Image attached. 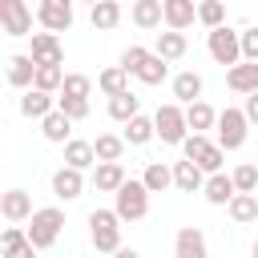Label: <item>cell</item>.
Segmentation results:
<instances>
[{
    "instance_id": "16",
    "label": "cell",
    "mask_w": 258,
    "mask_h": 258,
    "mask_svg": "<svg viewBox=\"0 0 258 258\" xmlns=\"http://www.w3.org/2000/svg\"><path fill=\"white\" fill-rule=\"evenodd\" d=\"M81 189H85V177H81V169H69V165H60V169L52 173V194H56L60 202H73V198H81Z\"/></svg>"
},
{
    "instance_id": "29",
    "label": "cell",
    "mask_w": 258,
    "mask_h": 258,
    "mask_svg": "<svg viewBox=\"0 0 258 258\" xmlns=\"http://www.w3.org/2000/svg\"><path fill=\"white\" fill-rule=\"evenodd\" d=\"M109 117L121 121V125H129L133 117H141V97H137V93H121V97H113V101H109Z\"/></svg>"
},
{
    "instance_id": "27",
    "label": "cell",
    "mask_w": 258,
    "mask_h": 258,
    "mask_svg": "<svg viewBox=\"0 0 258 258\" xmlns=\"http://www.w3.org/2000/svg\"><path fill=\"white\" fill-rule=\"evenodd\" d=\"M141 181H145L149 194H165V189L173 185V165H165V161H149L145 173H141Z\"/></svg>"
},
{
    "instance_id": "41",
    "label": "cell",
    "mask_w": 258,
    "mask_h": 258,
    "mask_svg": "<svg viewBox=\"0 0 258 258\" xmlns=\"http://www.w3.org/2000/svg\"><path fill=\"white\" fill-rule=\"evenodd\" d=\"M56 109L69 117V121H85L89 117V101H73V97H56Z\"/></svg>"
},
{
    "instance_id": "46",
    "label": "cell",
    "mask_w": 258,
    "mask_h": 258,
    "mask_svg": "<svg viewBox=\"0 0 258 258\" xmlns=\"http://www.w3.org/2000/svg\"><path fill=\"white\" fill-rule=\"evenodd\" d=\"M250 254H254V258H258V242H254V246H250Z\"/></svg>"
},
{
    "instance_id": "22",
    "label": "cell",
    "mask_w": 258,
    "mask_h": 258,
    "mask_svg": "<svg viewBox=\"0 0 258 258\" xmlns=\"http://www.w3.org/2000/svg\"><path fill=\"white\" fill-rule=\"evenodd\" d=\"M40 133H44L52 145H69V141H73V121L56 109V113H48V117L40 121Z\"/></svg>"
},
{
    "instance_id": "45",
    "label": "cell",
    "mask_w": 258,
    "mask_h": 258,
    "mask_svg": "<svg viewBox=\"0 0 258 258\" xmlns=\"http://www.w3.org/2000/svg\"><path fill=\"white\" fill-rule=\"evenodd\" d=\"M113 258H141V254H137V250H133V246H121V250H117V254H113Z\"/></svg>"
},
{
    "instance_id": "23",
    "label": "cell",
    "mask_w": 258,
    "mask_h": 258,
    "mask_svg": "<svg viewBox=\"0 0 258 258\" xmlns=\"http://www.w3.org/2000/svg\"><path fill=\"white\" fill-rule=\"evenodd\" d=\"M125 181H129V177H125L121 161H109V165H97V169H93V185H97L101 194H117Z\"/></svg>"
},
{
    "instance_id": "5",
    "label": "cell",
    "mask_w": 258,
    "mask_h": 258,
    "mask_svg": "<svg viewBox=\"0 0 258 258\" xmlns=\"http://www.w3.org/2000/svg\"><path fill=\"white\" fill-rule=\"evenodd\" d=\"M153 125H157V137L165 145H185V137H189V125H185V109L181 105H161L153 113Z\"/></svg>"
},
{
    "instance_id": "37",
    "label": "cell",
    "mask_w": 258,
    "mask_h": 258,
    "mask_svg": "<svg viewBox=\"0 0 258 258\" xmlns=\"http://www.w3.org/2000/svg\"><path fill=\"white\" fill-rule=\"evenodd\" d=\"M230 177H234V189H238V194H254V189H258V165H250V161H242Z\"/></svg>"
},
{
    "instance_id": "25",
    "label": "cell",
    "mask_w": 258,
    "mask_h": 258,
    "mask_svg": "<svg viewBox=\"0 0 258 258\" xmlns=\"http://www.w3.org/2000/svg\"><path fill=\"white\" fill-rule=\"evenodd\" d=\"M89 20H93L97 32H109V28L121 24V4H117V0H97L93 12H89Z\"/></svg>"
},
{
    "instance_id": "33",
    "label": "cell",
    "mask_w": 258,
    "mask_h": 258,
    "mask_svg": "<svg viewBox=\"0 0 258 258\" xmlns=\"http://www.w3.org/2000/svg\"><path fill=\"white\" fill-rule=\"evenodd\" d=\"M185 125H189L194 133H202V137H206V129H210V125H218V113H214L206 101H198V105H189V109H185Z\"/></svg>"
},
{
    "instance_id": "15",
    "label": "cell",
    "mask_w": 258,
    "mask_h": 258,
    "mask_svg": "<svg viewBox=\"0 0 258 258\" xmlns=\"http://www.w3.org/2000/svg\"><path fill=\"white\" fill-rule=\"evenodd\" d=\"M173 185L181 189V194H202L206 189V173L194 165V161H173Z\"/></svg>"
},
{
    "instance_id": "39",
    "label": "cell",
    "mask_w": 258,
    "mask_h": 258,
    "mask_svg": "<svg viewBox=\"0 0 258 258\" xmlns=\"http://www.w3.org/2000/svg\"><path fill=\"white\" fill-rule=\"evenodd\" d=\"M145 60H149V48H141V44H129V48L121 52V69H125L129 77H137Z\"/></svg>"
},
{
    "instance_id": "38",
    "label": "cell",
    "mask_w": 258,
    "mask_h": 258,
    "mask_svg": "<svg viewBox=\"0 0 258 258\" xmlns=\"http://www.w3.org/2000/svg\"><path fill=\"white\" fill-rule=\"evenodd\" d=\"M64 69H36V85L32 89H40V93H56V89H64Z\"/></svg>"
},
{
    "instance_id": "36",
    "label": "cell",
    "mask_w": 258,
    "mask_h": 258,
    "mask_svg": "<svg viewBox=\"0 0 258 258\" xmlns=\"http://www.w3.org/2000/svg\"><path fill=\"white\" fill-rule=\"evenodd\" d=\"M198 20L214 32V28H226V8L218 4V0H206V4H198Z\"/></svg>"
},
{
    "instance_id": "31",
    "label": "cell",
    "mask_w": 258,
    "mask_h": 258,
    "mask_svg": "<svg viewBox=\"0 0 258 258\" xmlns=\"http://www.w3.org/2000/svg\"><path fill=\"white\" fill-rule=\"evenodd\" d=\"M226 210H230V218L238 226H250V222H258V194H238Z\"/></svg>"
},
{
    "instance_id": "6",
    "label": "cell",
    "mask_w": 258,
    "mask_h": 258,
    "mask_svg": "<svg viewBox=\"0 0 258 258\" xmlns=\"http://www.w3.org/2000/svg\"><path fill=\"white\" fill-rule=\"evenodd\" d=\"M246 133H250V121H246L242 109H222L218 113V145L222 149H242Z\"/></svg>"
},
{
    "instance_id": "9",
    "label": "cell",
    "mask_w": 258,
    "mask_h": 258,
    "mask_svg": "<svg viewBox=\"0 0 258 258\" xmlns=\"http://www.w3.org/2000/svg\"><path fill=\"white\" fill-rule=\"evenodd\" d=\"M40 69H60L64 64V48L52 32H32V52H28Z\"/></svg>"
},
{
    "instance_id": "44",
    "label": "cell",
    "mask_w": 258,
    "mask_h": 258,
    "mask_svg": "<svg viewBox=\"0 0 258 258\" xmlns=\"http://www.w3.org/2000/svg\"><path fill=\"white\" fill-rule=\"evenodd\" d=\"M242 113H246V121H250V125H258V93H254V97H246Z\"/></svg>"
},
{
    "instance_id": "13",
    "label": "cell",
    "mask_w": 258,
    "mask_h": 258,
    "mask_svg": "<svg viewBox=\"0 0 258 258\" xmlns=\"http://www.w3.org/2000/svg\"><path fill=\"white\" fill-rule=\"evenodd\" d=\"M198 20V4L194 0H165V24L169 32H185Z\"/></svg>"
},
{
    "instance_id": "30",
    "label": "cell",
    "mask_w": 258,
    "mask_h": 258,
    "mask_svg": "<svg viewBox=\"0 0 258 258\" xmlns=\"http://www.w3.org/2000/svg\"><path fill=\"white\" fill-rule=\"evenodd\" d=\"M93 149H97V165L121 161V153H125V137H117V133H101V137L93 141Z\"/></svg>"
},
{
    "instance_id": "34",
    "label": "cell",
    "mask_w": 258,
    "mask_h": 258,
    "mask_svg": "<svg viewBox=\"0 0 258 258\" xmlns=\"http://www.w3.org/2000/svg\"><path fill=\"white\" fill-rule=\"evenodd\" d=\"M165 77H169V64H165V60H161L157 52H149V60L141 64V73H137V81H141V85H161Z\"/></svg>"
},
{
    "instance_id": "10",
    "label": "cell",
    "mask_w": 258,
    "mask_h": 258,
    "mask_svg": "<svg viewBox=\"0 0 258 258\" xmlns=\"http://www.w3.org/2000/svg\"><path fill=\"white\" fill-rule=\"evenodd\" d=\"M173 258H210L206 250V234L198 226H181L173 238Z\"/></svg>"
},
{
    "instance_id": "11",
    "label": "cell",
    "mask_w": 258,
    "mask_h": 258,
    "mask_svg": "<svg viewBox=\"0 0 258 258\" xmlns=\"http://www.w3.org/2000/svg\"><path fill=\"white\" fill-rule=\"evenodd\" d=\"M36 69H40V64H36L28 52H16V56H8V85L28 93V89L36 85Z\"/></svg>"
},
{
    "instance_id": "14",
    "label": "cell",
    "mask_w": 258,
    "mask_h": 258,
    "mask_svg": "<svg viewBox=\"0 0 258 258\" xmlns=\"http://www.w3.org/2000/svg\"><path fill=\"white\" fill-rule=\"evenodd\" d=\"M20 113L32 117V121H44L48 113H56V97H52V93H40V89H28V93L20 97Z\"/></svg>"
},
{
    "instance_id": "42",
    "label": "cell",
    "mask_w": 258,
    "mask_h": 258,
    "mask_svg": "<svg viewBox=\"0 0 258 258\" xmlns=\"http://www.w3.org/2000/svg\"><path fill=\"white\" fill-rule=\"evenodd\" d=\"M210 145H214V141H206L202 133H189V137H185V145H181V153H185V161H198Z\"/></svg>"
},
{
    "instance_id": "3",
    "label": "cell",
    "mask_w": 258,
    "mask_h": 258,
    "mask_svg": "<svg viewBox=\"0 0 258 258\" xmlns=\"http://www.w3.org/2000/svg\"><path fill=\"white\" fill-rule=\"evenodd\" d=\"M60 230H64V214H60L56 206H44V210H36V214L28 218V242H32L36 250H48V246L60 238Z\"/></svg>"
},
{
    "instance_id": "28",
    "label": "cell",
    "mask_w": 258,
    "mask_h": 258,
    "mask_svg": "<svg viewBox=\"0 0 258 258\" xmlns=\"http://www.w3.org/2000/svg\"><path fill=\"white\" fill-rule=\"evenodd\" d=\"M97 89L113 101V97H121V93H129V73L121 69V64H113V69H105L101 77H97Z\"/></svg>"
},
{
    "instance_id": "17",
    "label": "cell",
    "mask_w": 258,
    "mask_h": 258,
    "mask_svg": "<svg viewBox=\"0 0 258 258\" xmlns=\"http://www.w3.org/2000/svg\"><path fill=\"white\" fill-rule=\"evenodd\" d=\"M0 214H4L8 222H28L36 210H32V198H28L24 189H8V194L0 198Z\"/></svg>"
},
{
    "instance_id": "7",
    "label": "cell",
    "mask_w": 258,
    "mask_h": 258,
    "mask_svg": "<svg viewBox=\"0 0 258 258\" xmlns=\"http://www.w3.org/2000/svg\"><path fill=\"white\" fill-rule=\"evenodd\" d=\"M0 28L8 36H32V8L24 0H0Z\"/></svg>"
},
{
    "instance_id": "24",
    "label": "cell",
    "mask_w": 258,
    "mask_h": 258,
    "mask_svg": "<svg viewBox=\"0 0 258 258\" xmlns=\"http://www.w3.org/2000/svg\"><path fill=\"white\" fill-rule=\"evenodd\" d=\"M4 258H36V246L28 242V230H20V226L4 230Z\"/></svg>"
},
{
    "instance_id": "19",
    "label": "cell",
    "mask_w": 258,
    "mask_h": 258,
    "mask_svg": "<svg viewBox=\"0 0 258 258\" xmlns=\"http://www.w3.org/2000/svg\"><path fill=\"white\" fill-rule=\"evenodd\" d=\"M64 165L69 169H89V165H97V149H93V141H81V137H73L69 145H64Z\"/></svg>"
},
{
    "instance_id": "43",
    "label": "cell",
    "mask_w": 258,
    "mask_h": 258,
    "mask_svg": "<svg viewBox=\"0 0 258 258\" xmlns=\"http://www.w3.org/2000/svg\"><path fill=\"white\" fill-rule=\"evenodd\" d=\"M242 60L258 64V28H246L242 32Z\"/></svg>"
},
{
    "instance_id": "26",
    "label": "cell",
    "mask_w": 258,
    "mask_h": 258,
    "mask_svg": "<svg viewBox=\"0 0 258 258\" xmlns=\"http://www.w3.org/2000/svg\"><path fill=\"white\" fill-rule=\"evenodd\" d=\"M185 48H189V40H185V32H157V56L169 64V60H181L185 56Z\"/></svg>"
},
{
    "instance_id": "32",
    "label": "cell",
    "mask_w": 258,
    "mask_h": 258,
    "mask_svg": "<svg viewBox=\"0 0 258 258\" xmlns=\"http://www.w3.org/2000/svg\"><path fill=\"white\" fill-rule=\"evenodd\" d=\"M153 137H157L153 117H133V121L125 125V145H149Z\"/></svg>"
},
{
    "instance_id": "2",
    "label": "cell",
    "mask_w": 258,
    "mask_h": 258,
    "mask_svg": "<svg viewBox=\"0 0 258 258\" xmlns=\"http://www.w3.org/2000/svg\"><path fill=\"white\" fill-rule=\"evenodd\" d=\"M89 238L101 254H117L121 250V218L113 210H93L89 214Z\"/></svg>"
},
{
    "instance_id": "40",
    "label": "cell",
    "mask_w": 258,
    "mask_h": 258,
    "mask_svg": "<svg viewBox=\"0 0 258 258\" xmlns=\"http://www.w3.org/2000/svg\"><path fill=\"white\" fill-rule=\"evenodd\" d=\"M222 157H226V149H222V145H210L194 165H198L202 173H210V177H214V173H222Z\"/></svg>"
},
{
    "instance_id": "18",
    "label": "cell",
    "mask_w": 258,
    "mask_h": 258,
    "mask_svg": "<svg viewBox=\"0 0 258 258\" xmlns=\"http://www.w3.org/2000/svg\"><path fill=\"white\" fill-rule=\"evenodd\" d=\"M226 85H230L234 93H246V97H254V93H258V64H250V60L234 64V69L226 73Z\"/></svg>"
},
{
    "instance_id": "21",
    "label": "cell",
    "mask_w": 258,
    "mask_h": 258,
    "mask_svg": "<svg viewBox=\"0 0 258 258\" xmlns=\"http://www.w3.org/2000/svg\"><path fill=\"white\" fill-rule=\"evenodd\" d=\"M202 89H206V85H202V77H198V73H177V77H173V97H177L185 109L202 101Z\"/></svg>"
},
{
    "instance_id": "1",
    "label": "cell",
    "mask_w": 258,
    "mask_h": 258,
    "mask_svg": "<svg viewBox=\"0 0 258 258\" xmlns=\"http://www.w3.org/2000/svg\"><path fill=\"white\" fill-rule=\"evenodd\" d=\"M113 214L121 218V222H141L145 214H149V189H145V181H125L117 194H113Z\"/></svg>"
},
{
    "instance_id": "20",
    "label": "cell",
    "mask_w": 258,
    "mask_h": 258,
    "mask_svg": "<svg viewBox=\"0 0 258 258\" xmlns=\"http://www.w3.org/2000/svg\"><path fill=\"white\" fill-rule=\"evenodd\" d=\"M206 202L210 206H230L234 198H238V189H234V177H226V173H214V177H206Z\"/></svg>"
},
{
    "instance_id": "8",
    "label": "cell",
    "mask_w": 258,
    "mask_h": 258,
    "mask_svg": "<svg viewBox=\"0 0 258 258\" xmlns=\"http://www.w3.org/2000/svg\"><path fill=\"white\" fill-rule=\"evenodd\" d=\"M36 20L44 24V32H64L69 24H73V4L69 0H40L36 4Z\"/></svg>"
},
{
    "instance_id": "35",
    "label": "cell",
    "mask_w": 258,
    "mask_h": 258,
    "mask_svg": "<svg viewBox=\"0 0 258 258\" xmlns=\"http://www.w3.org/2000/svg\"><path fill=\"white\" fill-rule=\"evenodd\" d=\"M89 93H93V81H89L85 73H69V77H64V89H60V97H73V101H89Z\"/></svg>"
},
{
    "instance_id": "4",
    "label": "cell",
    "mask_w": 258,
    "mask_h": 258,
    "mask_svg": "<svg viewBox=\"0 0 258 258\" xmlns=\"http://www.w3.org/2000/svg\"><path fill=\"white\" fill-rule=\"evenodd\" d=\"M206 48L218 64H226V73L234 64H242V32H230V28H214L206 32Z\"/></svg>"
},
{
    "instance_id": "12",
    "label": "cell",
    "mask_w": 258,
    "mask_h": 258,
    "mask_svg": "<svg viewBox=\"0 0 258 258\" xmlns=\"http://www.w3.org/2000/svg\"><path fill=\"white\" fill-rule=\"evenodd\" d=\"M129 16H133L137 28L153 32V28H161V20H165V0H137V4L129 8Z\"/></svg>"
}]
</instances>
